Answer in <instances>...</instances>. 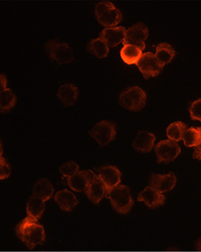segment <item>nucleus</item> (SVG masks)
<instances>
[{
	"label": "nucleus",
	"mask_w": 201,
	"mask_h": 252,
	"mask_svg": "<svg viewBox=\"0 0 201 252\" xmlns=\"http://www.w3.org/2000/svg\"><path fill=\"white\" fill-rule=\"evenodd\" d=\"M16 233L25 245L33 250L36 246L41 245L46 240L44 228L37 220L28 217L24 219L16 228Z\"/></svg>",
	"instance_id": "nucleus-1"
},
{
	"label": "nucleus",
	"mask_w": 201,
	"mask_h": 252,
	"mask_svg": "<svg viewBox=\"0 0 201 252\" xmlns=\"http://www.w3.org/2000/svg\"><path fill=\"white\" fill-rule=\"evenodd\" d=\"M106 197L110 199L112 206L118 214H127L133 208V200L130 189L124 185H118L115 188L106 190Z\"/></svg>",
	"instance_id": "nucleus-2"
},
{
	"label": "nucleus",
	"mask_w": 201,
	"mask_h": 252,
	"mask_svg": "<svg viewBox=\"0 0 201 252\" xmlns=\"http://www.w3.org/2000/svg\"><path fill=\"white\" fill-rule=\"evenodd\" d=\"M146 99V94L142 88L137 86L130 87L120 94L118 103L121 107L127 110L139 112L144 109Z\"/></svg>",
	"instance_id": "nucleus-3"
},
{
	"label": "nucleus",
	"mask_w": 201,
	"mask_h": 252,
	"mask_svg": "<svg viewBox=\"0 0 201 252\" xmlns=\"http://www.w3.org/2000/svg\"><path fill=\"white\" fill-rule=\"evenodd\" d=\"M94 13L97 22L106 28H115L122 20L119 9L110 1L97 3L94 7Z\"/></svg>",
	"instance_id": "nucleus-4"
},
{
	"label": "nucleus",
	"mask_w": 201,
	"mask_h": 252,
	"mask_svg": "<svg viewBox=\"0 0 201 252\" xmlns=\"http://www.w3.org/2000/svg\"><path fill=\"white\" fill-rule=\"evenodd\" d=\"M45 51L49 59L58 64H68L74 59L73 49L64 42L49 40L45 44Z\"/></svg>",
	"instance_id": "nucleus-5"
},
{
	"label": "nucleus",
	"mask_w": 201,
	"mask_h": 252,
	"mask_svg": "<svg viewBox=\"0 0 201 252\" xmlns=\"http://www.w3.org/2000/svg\"><path fill=\"white\" fill-rule=\"evenodd\" d=\"M89 135L100 146L105 147L115 140L116 136V127L112 121H100L90 130Z\"/></svg>",
	"instance_id": "nucleus-6"
},
{
	"label": "nucleus",
	"mask_w": 201,
	"mask_h": 252,
	"mask_svg": "<svg viewBox=\"0 0 201 252\" xmlns=\"http://www.w3.org/2000/svg\"><path fill=\"white\" fill-rule=\"evenodd\" d=\"M148 37V28L144 23L139 22L127 30L123 45L136 46L143 52L145 48V41Z\"/></svg>",
	"instance_id": "nucleus-7"
},
{
	"label": "nucleus",
	"mask_w": 201,
	"mask_h": 252,
	"mask_svg": "<svg viewBox=\"0 0 201 252\" xmlns=\"http://www.w3.org/2000/svg\"><path fill=\"white\" fill-rule=\"evenodd\" d=\"M136 64L143 74L144 77L146 79L156 77L163 71V66L157 61L155 55L151 52L143 54Z\"/></svg>",
	"instance_id": "nucleus-8"
},
{
	"label": "nucleus",
	"mask_w": 201,
	"mask_h": 252,
	"mask_svg": "<svg viewBox=\"0 0 201 252\" xmlns=\"http://www.w3.org/2000/svg\"><path fill=\"white\" fill-rule=\"evenodd\" d=\"M159 163H169L175 160L181 153V148L175 141L167 139L160 141L155 146Z\"/></svg>",
	"instance_id": "nucleus-9"
},
{
	"label": "nucleus",
	"mask_w": 201,
	"mask_h": 252,
	"mask_svg": "<svg viewBox=\"0 0 201 252\" xmlns=\"http://www.w3.org/2000/svg\"><path fill=\"white\" fill-rule=\"evenodd\" d=\"M150 187L163 193L172 190L176 184V178L172 172L166 175L153 174L148 181Z\"/></svg>",
	"instance_id": "nucleus-10"
},
{
	"label": "nucleus",
	"mask_w": 201,
	"mask_h": 252,
	"mask_svg": "<svg viewBox=\"0 0 201 252\" xmlns=\"http://www.w3.org/2000/svg\"><path fill=\"white\" fill-rule=\"evenodd\" d=\"M166 197L163 194L157 191L156 189L151 187H147L141 192L138 196L139 202H144L145 205L148 208H159L164 204Z\"/></svg>",
	"instance_id": "nucleus-11"
},
{
	"label": "nucleus",
	"mask_w": 201,
	"mask_h": 252,
	"mask_svg": "<svg viewBox=\"0 0 201 252\" xmlns=\"http://www.w3.org/2000/svg\"><path fill=\"white\" fill-rule=\"evenodd\" d=\"M94 175L95 174L91 170L81 171L73 176L67 178V183L74 191H84L88 188Z\"/></svg>",
	"instance_id": "nucleus-12"
},
{
	"label": "nucleus",
	"mask_w": 201,
	"mask_h": 252,
	"mask_svg": "<svg viewBox=\"0 0 201 252\" xmlns=\"http://www.w3.org/2000/svg\"><path fill=\"white\" fill-rule=\"evenodd\" d=\"M126 29L124 27L106 28L100 32L99 37L104 40L109 47H115L124 41Z\"/></svg>",
	"instance_id": "nucleus-13"
},
{
	"label": "nucleus",
	"mask_w": 201,
	"mask_h": 252,
	"mask_svg": "<svg viewBox=\"0 0 201 252\" xmlns=\"http://www.w3.org/2000/svg\"><path fill=\"white\" fill-rule=\"evenodd\" d=\"M121 175L119 169L115 166H103L99 169L98 176L106 186L107 190L115 188L119 185L121 182Z\"/></svg>",
	"instance_id": "nucleus-14"
},
{
	"label": "nucleus",
	"mask_w": 201,
	"mask_h": 252,
	"mask_svg": "<svg viewBox=\"0 0 201 252\" xmlns=\"http://www.w3.org/2000/svg\"><path fill=\"white\" fill-rule=\"evenodd\" d=\"M156 137L154 134L145 130H141L133 140V147L139 153H148L154 146Z\"/></svg>",
	"instance_id": "nucleus-15"
},
{
	"label": "nucleus",
	"mask_w": 201,
	"mask_h": 252,
	"mask_svg": "<svg viewBox=\"0 0 201 252\" xmlns=\"http://www.w3.org/2000/svg\"><path fill=\"white\" fill-rule=\"evenodd\" d=\"M79 88L73 84H64L58 90V98L66 106H73L79 97Z\"/></svg>",
	"instance_id": "nucleus-16"
},
{
	"label": "nucleus",
	"mask_w": 201,
	"mask_h": 252,
	"mask_svg": "<svg viewBox=\"0 0 201 252\" xmlns=\"http://www.w3.org/2000/svg\"><path fill=\"white\" fill-rule=\"evenodd\" d=\"M106 190L107 189L106 186L104 185L100 177L95 175L85 191L88 199L94 203L97 204L106 195Z\"/></svg>",
	"instance_id": "nucleus-17"
},
{
	"label": "nucleus",
	"mask_w": 201,
	"mask_h": 252,
	"mask_svg": "<svg viewBox=\"0 0 201 252\" xmlns=\"http://www.w3.org/2000/svg\"><path fill=\"white\" fill-rule=\"evenodd\" d=\"M55 200L61 210L66 212L71 211L79 203V201L76 199L73 192L67 189L58 190L55 194Z\"/></svg>",
	"instance_id": "nucleus-18"
},
{
	"label": "nucleus",
	"mask_w": 201,
	"mask_h": 252,
	"mask_svg": "<svg viewBox=\"0 0 201 252\" xmlns=\"http://www.w3.org/2000/svg\"><path fill=\"white\" fill-rule=\"evenodd\" d=\"M54 191L55 189L53 186L50 181L46 178L39 180L32 187L33 195L40 198L44 202L52 197Z\"/></svg>",
	"instance_id": "nucleus-19"
},
{
	"label": "nucleus",
	"mask_w": 201,
	"mask_h": 252,
	"mask_svg": "<svg viewBox=\"0 0 201 252\" xmlns=\"http://www.w3.org/2000/svg\"><path fill=\"white\" fill-rule=\"evenodd\" d=\"M175 55V51L168 43H159L156 46L155 57L163 67L172 62Z\"/></svg>",
	"instance_id": "nucleus-20"
},
{
	"label": "nucleus",
	"mask_w": 201,
	"mask_h": 252,
	"mask_svg": "<svg viewBox=\"0 0 201 252\" xmlns=\"http://www.w3.org/2000/svg\"><path fill=\"white\" fill-rule=\"evenodd\" d=\"M44 201L40 198L32 195L29 198L27 205V214L28 217L37 220H40L44 212Z\"/></svg>",
	"instance_id": "nucleus-21"
},
{
	"label": "nucleus",
	"mask_w": 201,
	"mask_h": 252,
	"mask_svg": "<svg viewBox=\"0 0 201 252\" xmlns=\"http://www.w3.org/2000/svg\"><path fill=\"white\" fill-rule=\"evenodd\" d=\"M87 51L99 59H103L109 54V47L100 37L93 39L86 46Z\"/></svg>",
	"instance_id": "nucleus-22"
},
{
	"label": "nucleus",
	"mask_w": 201,
	"mask_h": 252,
	"mask_svg": "<svg viewBox=\"0 0 201 252\" xmlns=\"http://www.w3.org/2000/svg\"><path fill=\"white\" fill-rule=\"evenodd\" d=\"M142 51L133 46H124L121 49L120 55L121 59L126 64H136L142 56Z\"/></svg>",
	"instance_id": "nucleus-23"
},
{
	"label": "nucleus",
	"mask_w": 201,
	"mask_h": 252,
	"mask_svg": "<svg viewBox=\"0 0 201 252\" xmlns=\"http://www.w3.org/2000/svg\"><path fill=\"white\" fill-rule=\"evenodd\" d=\"M16 96L14 93L6 88L0 93V110L1 112H8L14 107L16 103Z\"/></svg>",
	"instance_id": "nucleus-24"
},
{
	"label": "nucleus",
	"mask_w": 201,
	"mask_h": 252,
	"mask_svg": "<svg viewBox=\"0 0 201 252\" xmlns=\"http://www.w3.org/2000/svg\"><path fill=\"white\" fill-rule=\"evenodd\" d=\"M182 139L184 145L188 148H196L201 145V127H191L187 129Z\"/></svg>",
	"instance_id": "nucleus-25"
},
{
	"label": "nucleus",
	"mask_w": 201,
	"mask_h": 252,
	"mask_svg": "<svg viewBox=\"0 0 201 252\" xmlns=\"http://www.w3.org/2000/svg\"><path fill=\"white\" fill-rule=\"evenodd\" d=\"M187 130V126L185 124L181 121H176L168 127L166 134L171 140L178 142L183 139V136Z\"/></svg>",
	"instance_id": "nucleus-26"
},
{
	"label": "nucleus",
	"mask_w": 201,
	"mask_h": 252,
	"mask_svg": "<svg viewBox=\"0 0 201 252\" xmlns=\"http://www.w3.org/2000/svg\"><path fill=\"white\" fill-rule=\"evenodd\" d=\"M79 166L76 162L70 161L68 163H64L61 165L59 168V172L63 177L66 178H70L76 175L77 172H79Z\"/></svg>",
	"instance_id": "nucleus-27"
},
{
	"label": "nucleus",
	"mask_w": 201,
	"mask_h": 252,
	"mask_svg": "<svg viewBox=\"0 0 201 252\" xmlns=\"http://www.w3.org/2000/svg\"><path fill=\"white\" fill-rule=\"evenodd\" d=\"M190 117L193 121L201 122V99L196 100L192 103L190 109Z\"/></svg>",
	"instance_id": "nucleus-28"
},
{
	"label": "nucleus",
	"mask_w": 201,
	"mask_h": 252,
	"mask_svg": "<svg viewBox=\"0 0 201 252\" xmlns=\"http://www.w3.org/2000/svg\"><path fill=\"white\" fill-rule=\"evenodd\" d=\"M11 173L10 165L2 157L0 158V179L4 180L8 178Z\"/></svg>",
	"instance_id": "nucleus-29"
},
{
	"label": "nucleus",
	"mask_w": 201,
	"mask_h": 252,
	"mask_svg": "<svg viewBox=\"0 0 201 252\" xmlns=\"http://www.w3.org/2000/svg\"><path fill=\"white\" fill-rule=\"evenodd\" d=\"M0 82H1V91H4L7 88V80L6 76L1 73L0 76Z\"/></svg>",
	"instance_id": "nucleus-30"
},
{
	"label": "nucleus",
	"mask_w": 201,
	"mask_h": 252,
	"mask_svg": "<svg viewBox=\"0 0 201 252\" xmlns=\"http://www.w3.org/2000/svg\"><path fill=\"white\" fill-rule=\"evenodd\" d=\"M193 156L194 158L199 159V160H201V145L195 148Z\"/></svg>",
	"instance_id": "nucleus-31"
},
{
	"label": "nucleus",
	"mask_w": 201,
	"mask_h": 252,
	"mask_svg": "<svg viewBox=\"0 0 201 252\" xmlns=\"http://www.w3.org/2000/svg\"><path fill=\"white\" fill-rule=\"evenodd\" d=\"M196 250H199V251H201V238H199L196 243Z\"/></svg>",
	"instance_id": "nucleus-32"
}]
</instances>
